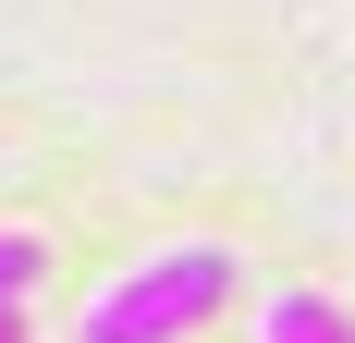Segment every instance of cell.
Returning a JSON list of instances; mask_svg holds the SVG:
<instances>
[{
  "instance_id": "cell-1",
  "label": "cell",
  "mask_w": 355,
  "mask_h": 343,
  "mask_svg": "<svg viewBox=\"0 0 355 343\" xmlns=\"http://www.w3.org/2000/svg\"><path fill=\"white\" fill-rule=\"evenodd\" d=\"M220 294H233V245H159L86 307L73 343H184L196 319H220Z\"/></svg>"
},
{
  "instance_id": "cell-2",
  "label": "cell",
  "mask_w": 355,
  "mask_h": 343,
  "mask_svg": "<svg viewBox=\"0 0 355 343\" xmlns=\"http://www.w3.org/2000/svg\"><path fill=\"white\" fill-rule=\"evenodd\" d=\"M257 343H355V307H331V294L282 282V294H257Z\"/></svg>"
},
{
  "instance_id": "cell-3",
  "label": "cell",
  "mask_w": 355,
  "mask_h": 343,
  "mask_svg": "<svg viewBox=\"0 0 355 343\" xmlns=\"http://www.w3.org/2000/svg\"><path fill=\"white\" fill-rule=\"evenodd\" d=\"M37 282H49V245H37V233H0V307H25Z\"/></svg>"
},
{
  "instance_id": "cell-4",
  "label": "cell",
  "mask_w": 355,
  "mask_h": 343,
  "mask_svg": "<svg viewBox=\"0 0 355 343\" xmlns=\"http://www.w3.org/2000/svg\"><path fill=\"white\" fill-rule=\"evenodd\" d=\"M0 343H25V307H0Z\"/></svg>"
}]
</instances>
